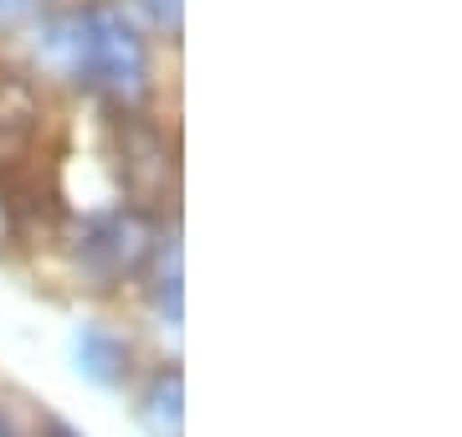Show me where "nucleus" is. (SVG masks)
Listing matches in <instances>:
<instances>
[{
    "instance_id": "8",
    "label": "nucleus",
    "mask_w": 462,
    "mask_h": 437,
    "mask_svg": "<svg viewBox=\"0 0 462 437\" xmlns=\"http://www.w3.org/2000/svg\"><path fill=\"white\" fill-rule=\"evenodd\" d=\"M42 437H83V432H78L72 422H62V417H47L42 422Z\"/></svg>"
},
{
    "instance_id": "4",
    "label": "nucleus",
    "mask_w": 462,
    "mask_h": 437,
    "mask_svg": "<svg viewBox=\"0 0 462 437\" xmlns=\"http://www.w3.org/2000/svg\"><path fill=\"white\" fill-rule=\"evenodd\" d=\"M72 366L83 370L93 386L114 391L134 376V345L118 330H108V324H78V335H72Z\"/></svg>"
},
{
    "instance_id": "5",
    "label": "nucleus",
    "mask_w": 462,
    "mask_h": 437,
    "mask_svg": "<svg viewBox=\"0 0 462 437\" xmlns=\"http://www.w3.org/2000/svg\"><path fill=\"white\" fill-rule=\"evenodd\" d=\"M139 427L149 437H180L185 427V396H180V370H160L149 381L144 402H139Z\"/></svg>"
},
{
    "instance_id": "1",
    "label": "nucleus",
    "mask_w": 462,
    "mask_h": 437,
    "mask_svg": "<svg viewBox=\"0 0 462 437\" xmlns=\"http://www.w3.org/2000/svg\"><path fill=\"white\" fill-rule=\"evenodd\" d=\"M36 51H42L47 68H57L62 78H72L78 88L118 103V108H134L149 93L144 36L108 0H88V5L57 11L36 32Z\"/></svg>"
},
{
    "instance_id": "2",
    "label": "nucleus",
    "mask_w": 462,
    "mask_h": 437,
    "mask_svg": "<svg viewBox=\"0 0 462 437\" xmlns=\"http://www.w3.org/2000/svg\"><path fill=\"white\" fill-rule=\"evenodd\" d=\"M154 257V221L144 211H108L93 217L78 237V263H83L98 284L134 278Z\"/></svg>"
},
{
    "instance_id": "3",
    "label": "nucleus",
    "mask_w": 462,
    "mask_h": 437,
    "mask_svg": "<svg viewBox=\"0 0 462 437\" xmlns=\"http://www.w3.org/2000/svg\"><path fill=\"white\" fill-rule=\"evenodd\" d=\"M36 139H42V93L16 68H0V175H11L36 150Z\"/></svg>"
},
{
    "instance_id": "7",
    "label": "nucleus",
    "mask_w": 462,
    "mask_h": 437,
    "mask_svg": "<svg viewBox=\"0 0 462 437\" xmlns=\"http://www.w3.org/2000/svg\"><path fill=\"white\" fill-rule=\"evenodd\" d=\"M42 0H0V21H21V16H32Z\"/></svg>"
},
{
    "instance_id": "6",
    "label": "nucleus",
    "mask_w": 462,
    "mask_h": 437,
    "mask_svg": "<svg viewBox=\"0 0 462 437\" xmlns=\"http://www.w3.org/2000/svg\"><path fill=\"white\" fill-rule=\"evenodd\" d=\"M144 11L154 26H165V32H175L180 26V0H144Z\"/></svg>"
}]
</instances>
